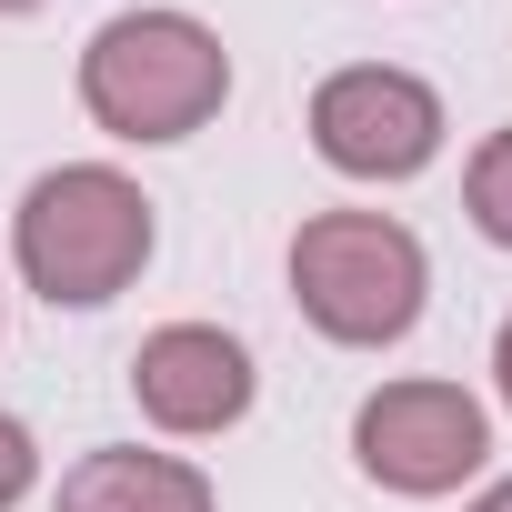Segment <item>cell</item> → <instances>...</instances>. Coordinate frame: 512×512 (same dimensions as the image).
<instances>
[{
  "label": "cell",
  "mask_w": 512,
  "mask_h": 512,
  "mask_svg": "<svg viewBox=\"0 0 512 512\" xmlns=\"http://www.w3.org/2000/svg\"><path fill=\"white\" fill-rule=\"evenodd\" d=\"M11 251H21V282L51 312H101L111 292L141 282L151 262V201L131 171L111 161H61L21 191L11 211Z\"/></svg>",
  "instance_id": "1"
},
{
  "label": "cell",
  "mask_w": 512,
  "mask_h": 512,
  "mask_svg": "<svg viewBox=\"0 0 512 512\" xmlns=\"http://www.w3.org/2000/svg\"><path fill=\"white\" fill-rule=\"evenodd\" d=\"M231 101V51L191 11H121L81 51V111L111 141H191Z\"/></svg>",
  "instance_id": "2"
},
{
  "label": "cell",
  "mask_w": 512,
  "mask_h": 512,
  "mask_svg": "<svg viewBox=\"0 0 512 512\" xmlns=\"http://www.w3.org/2000/svg\"><path fill=\"white\" fill-rule=\"evenodd\" d=\"M422 292H432V262L392 211H312L292 231V302L342 352L402 342L422 322Z\"/></svg>",
  "instance_id": "3"
},
{
  "label": "cell",
  "mask_w": 512,
  "mask_h": 512,
  "mask_svg": "<svg viewBox=\"0 0 512 512\" xmlns=\"http://www.w3.org/2000/svg\"><path fill=\"white\" fill-rule=\"evenodd\" d=\"M352 452H362V472H372L382 492L432 502V492H462V482L482 472L492 422H482V402H472L462 382H382V392L352 412Z\"/></svg>",
  "instance_id": "4"
},
{
  "label": "cell",
  "mask_w": 512,
  "mask_h": 512,
  "mask_svg": "<svg viewBox=\"0 0 512 512\" xmlns=\"http://www.w3.org/2000/svg\"><path fill=\"white\" fill-rule=\"evenodd\" d=\"M312 151L352 181H412L442 151V91L392 61H352L312 91Z\"/></svg>",
  "instance_id": "5"
},
{
  "label": "cell",
  "mask_w": 512,
  "mask_h": 512,
  "mask_svg": "<svg viewBox=\"0 0 512 512\" xmlns=\"http://www.w3.org/2000/svg\"><path fill=\"white\" fill-rule=\"evenodd\" d=\"M131 402L141 422L201 442V432H231L251 412V352L221 332V322H161L141 352H131Z\"/></svg>",
  "instance_id": "6"
},
{
  "label": "cell",
  "mask_w": 512,
  "mask_h": 512,
  "mask_svg": "<svg viewBox=\"0 0 512 512\" xmlns=\"http://www.w3.org/2000/svg\"><path fill=\"white\" fill-rule=\"evenodd\" d=\"M61 512H211V482L181 452L111 442V452H81L61 472Z\"/></svg>",
  "instance_id": "7"
},
{
  "label": "cell",
  "mask_w": 512,
  "mask_h": 512,
  "mask_svg": "<svg viewBox=\"0 0 512 512\" xmlns=\"http://www.w3.org/2000/svg\"><path fill=\"white\" fill-rule=\"evenodd\" d=\"M462 211H472L482 241L512 251V131H492V141L472 151V171H462Z\"/></svg>",
  "instance_id": "8"
},
{
  "label": "cell",
  "mask_w": 512,
  "mask_h": 512,
  "mask_svg": "<svg viewBox=\"0 0 512 512\" xmlns=\"http://www.w3.org/2000/svg\"><path fill=\"white\" fill-rule=\"evenodd\" d=\"M31 482H41V442H31V432H21L11 412H0V512H11V502H21Z\"/></svg>",
  "instance_id": "9"
},
{
  "label": "cell",
  "mask_w": 512,
  "mask_h": 512,
  "mask_svg": "<svg viewBox=\"0 0 512 512\" xmlns=\"http://www.w3.org/2000/svg\"><path fill=\"white\" fill-rule=\"evenodd\" d=\"M492 382H502V402H512V322H502V342H492Z\"/></svg>",
  "instance_id": "10"
},
{
  "label": "cell",
  "mask_w": 512,
  "mask_h": 512,
  "mask_svg": "<svg viewBox=\"0 0 512 512\" xmlns=\"http://www.w3.org/2000/svg\"><path fill=\"white\" fill-rule=\"evenodd\" d=\"M472 512H512V482H492V492H472Z\"/></svg>",
  "instance_id": "11"
},
{
  "label": "cell",
  "mask_w": 512,
  "mask_h": 512,
  "mask_svg": "<svg viewBox=\"0 0 512 512\" xmlns=\"http://www.w3.org/2000/svg\"><path fill=\"white\" fill-rule=\"evenodd\" d=\"M11 11H41V0H0V21H11Z\"/></svg>",
  "instance_id": "12"
}]
</instances>
